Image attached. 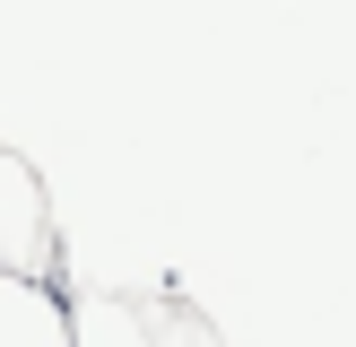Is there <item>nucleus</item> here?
<instances>
[{"label": "nucleus", "instance_id": "2", "mask_svg": "<svg viewBox=\"0 0 356 347\" xmlns=\"http://www.w3.org/2000/svg\"><path fill=\"white\" fill-rule=\"evenodd\" d=\"M0 347H70V295L0 278Z\"/></svg>", "mask_w": 356, "mask_h": 347}, {"label": "nucleus", "instance_id": "4", "mask_svg": "<svg viewBox=\"0 0 356 347\" xmlns=\"http://www.w3.org/2000/svg\"><path fill=\"white\" fill-rule=\"evenodd\" d=\"M148 339H156V347H226L218 330H209L191 304H174V295H156V304H148Z\"/></svg>", "mask_w": 356, "mask_h": 347}, {"label": "nucleus", "instance_id": "1", "mask_svg": "<svg viewBox=\"0 0 356 347\" xmlns=\"http://www.w3.org/2000/svg\"><path fill=\"white\" fill-rule=\"evenodd\" d=\"M0 278L17 287H52L61 278V226H52V191L17 148H0Z\"/></svg>", "mask_w": 356, "mask_h": 347}, {"label": "nucleus", "instance_id": "3", "mask_svg": "<svg viewBox=\"0 0 356 347\" xmlns=\"http://www.w3.org/2000/svg\"><path fill=\"white\" fill-rule=\"evenodd\" d=\"M70 347H156L148 339V304H131L113 287L70 295Z\"/></svg>", "mask_w": 356, "mask_h": 347}]
</instances>
